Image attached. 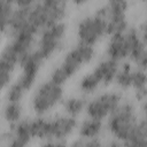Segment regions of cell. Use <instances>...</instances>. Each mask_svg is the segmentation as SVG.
I'll return each instance as SVG.
<instances>
[{
    "mask_svg": "<svg viewBox=\"0 0 147 147\" xmlns=\"http://www.w3.org/2000/svg\"><path fill=\"white\" fill-rule=\"evenodd\" d=\"M14 0H0V7H13Z\"/></svg>",
    "mask_w": 147,
    "mask_h": 147,
    "instance_id": "4316f807",
    "label": "cell"
},
{
    "mask_svg": "<svg viewBox=\"0 0 147 147\" xmlns=\"http://www.w3.org/2000/svg\"><path fill=\"white\" fill-rule=\"evenodd\" d=\"M61 103H62L64 114L77 118L79 115H82L85 111L87 100L84 96H77V95L74 96L72 95V96L63 99Z\"/></svg>",
    "mask_w": 147,
    "mask_h": 147,
    "instance_id": "e0dca14e",
    "label": "cell"
},
{
    "mask_svg": "<svg viewBox=\"0 0 147 147\" xmlns=\"http://www.w3.org/2000/svg\"><path fill=\"white\" fill-rule=\"evenodd\" d=\"M77 118L67 114L56 115L48 119V137L42 141L45 146H64L77 130Z\"/></svg>",
    "mask_w": 147,
    "mask_h": 147,
    "instance_id": "52a82bcc",
    "label": "cell"
},
{
    "mask_svg": "<svg viewBox=\"0 0 147 147\" xmlns=\"http://www.w3.org/2000/svg\"><path fill=\"white\" fill-rule=\"evenodd\" d=\"M44 62L45 60L39 55L37 51H31L21 60L20 62L21 74L20 77L17 78V82L22 85V87L26 92L34 86Z\"/></svg>",
    "mask_w": 147,
    "mask_h": 147,
    "instance_id": "30bf717a",
    "label": "cell"
},
{
    "mask_svg": "<svg viewBox=\"0 0 147 147\" xmlns=\"http://www.w3.org/2000/svg\"><path fill=\"white\" fill-rule=\"evenodd\" d=\"M140 1H141V2H146V0H140Z\"/></svg>",
    "mask_w": 147,
    "mask_h": 147,
    "instance_id": "f546056e",
    "label": "cell"
},
{
    "mask_svg": "<svg viewBox=\"0 0 147 147\" xmlns=\"http://www.w3.org/2000/svg\"><path fill=\"white\" fill-rule=\"evenodd\" d=\"M3 33H5V32H2V31L0 30V45H1V42H2V38H3L2 36H3Z\"/></svg>",
    "mask_w": 147,
    "mask_h": 147,
    "instance_id": "f1b7e54d",
    "label": "cell"
},
{
    "mask_svg": "<svg viewBox=\"0 0 147 147\" xmlns=\"http://www.w3.org/2000/svg\"><path fill=\"white\" fill-rule=\"evenodd\" d=\"M71 145L80 147H98L102 145V141L100 138H77Z\"/></svg>",
    "mask_w": 147,
    "mask_h": 147,
    "instance_id": "603a6c76",
    "label": "cell"
},
{
    "mask_svg": "<svg viewBox=\"0 0 147 147\" xmlns=\"http://www.w3.org/2000/svg\"><path fill=\"white\" fill-rule=\"evenodd\" d=\"M76 34L78 42L93 47L98 45L105 38V36H107L105 6L99 8L93 14L80 18L77 23Z\"/></svg>",
    "mask_w": 147,
    "mask_h": 147,
    "instance_id": "277c9868",
    "label": "cell"
},
{
    "mask_svg": "<svg viewBox=\"0 0 147 147\" xmlns=\"http://www.w3.org/2000/svg\"><path fill=\"white\" fill-rule=\"evenodd\" d=\"M37 3V0H14V5L17 8H28Z\"/></svg>",
    "mask_w": 147,
    "mask_h": 147,
    "instance_id": "484cf974",
    "label": "cell"
},
{
    "mask_svg": "<svg viewBox=\"0 0 147 147\" xmlns=\"http://www.w3.org/2000/svg\"><path fill=\"white\" fill-rule=\"evenodd\" d=\"M146 145H147V123H146V118L142 116L139 117L138 124L133 130L129 141L126 142V146L145 147Z\"/></svg>",
    "mask_w": 147,
    "mask_h": 147,
    "instance_id": "ac0fdd59",
    "label": "cell"
},
{
    "mask_svg": "<svg viewBox=\"0 0 147 147\" xmlns=\"http://www.w3.org/2000/svg\"><path fill=\"white\" fill-rule=\"evenodd\" d=\"M72 1V3L75 5V6H84V5H86L90 0H71Z\"/></svg>",
    "mask_w": 147,
    "mask_h": 147,
    "instance_id": "83f0119b",
    "label": "cell"
},
{
    "mask_svg": "<svg viewBox=\"0 0 147 147\" xmlns=\"http://www.w3.org/2000/svg\"><path fill=\"white\" fill-rule=\"evenodd\" d=\"M26 94V91L22 87V85L16 80L14 83H10L7 87L6 99L7 101H14V102H22Z\"/></svg>",
    "mask_w": 147,
    "mask_h": 147,
    "instance_id": "7402d4cb",
    "label": "cell"
},
{
    "mask_svg": "<svg viewBox=\"0 0 147 147\" xmlns=\"http://www.w3.org/2000/svg\"><path fill=\"white\" fill-rule=\"evenodd\" d=\"M133 69L132 65L129 62H124L123 64H119L118 71L115 77L116 85L122 90H129L131 88L132 83V76H133Z\"/></svg>",
    "mask_w": 147,
    "mask_h": 147,
    "instance_id": "ffe728a7",
    "label": "cell"
},
{
    "mask_svg": "<svg viewBox=\"0 0 147 147\" xmlns=\"http://www.w3.org/2000/svg\"><path fill=\"white\" fill-rule=\"evenodd\" d=\"M131 88L134 91L136 98L138 99V101L145 103L146 94H147V76H146V70L139 69V68L133 69Z\"/></svg>",
    "mask_w": 147,
    "mask_h": 147,
    "instance_id": "2e32d148",
    "label": "cell"
},
{
    "mask_svg": "<svg viewBox=\"0 0 147 147\" xmlns=\"http://www.w3.org/2000/svg\"><path fill=\"white\" fill-rule=\"evenodd\" d=\"M122 95L116 91H107L100 93L87 101L85 113L87 117L105 121L121 105Z\"/></svg>",
    "mask_w": 147,
    "mask_h": 147,
    "instance_id": "ba28073f",
    "label": "cell"
},
{
    "mask_svg": "<svg viewBox=\"0 0 147 147\" xmlns=\"http://www.w3.org/2000/svg\"><path fill=\"white\" fill-rule=\"evenodd\" d=\"M94 56L95 48L93 46L77 42L64 54L61 63L51 71L49 80L63 86L85 65L91 63Z\"/></svg>",
    "mask_w": 147,
    "mask_h": 147,
    "instance_id": "6da1fadb",
    "label": "cell"
},
{
    "mask_svg": "<svg viewBox=\"0 0 147 147\" xmlns=\"http://www.w3.org/2000/svg\"><path fill=\"white\" fill-rule=\"evenodd\" d=\"M139 121V114L132 102H121V105L108 117L107 129L121 145L126 146L133 130Z\"/></svg>",
    "mask_w": 147,
    "mask_h": 147,
    "instance_id": "3957f363",
    "label": "cell"
},
{
    "mask_svg": "<svg viewBox=\"0 0 147 147\" xmlns=\"http://www.w3.org/2000/svg\"><path fill=\"white\" fill-rule=\"evenodd\" d=\"M141 42H146L145 23H141L138 28H127L121 33L110 36L106 47V55L121 63L129 59L132 51Z\"/></svg>",
    "mask_w": 147,
    "mask_h": 147,
    "instance_id": "7a4b0ae2",
    "label": "cell"
},
{
    "mask_svg": "<svg viewBox=\"0 0 147 147\" xmlns=\"http://www.w3.org/2000/svg\"><path fill=\"white\" fill-rule=\"evenodd\" d=\"M100 87H101V85L92 71L84 75L78 82V88L84 94H92L93 92H95Z\"/></svg>",
    "mask_w": 147,
    "mask_h": 147,
    "instance_id": "44dd1931",
    "label": "cell"
},
{
    "mask_svg": "<svg viewBox=\"0 0 147 147\" xmlns=\"http://www.w3.org/2000/svg\"><path fill=\"white\" fill-rule=\"evenodd\" d=\"M106 6L109 9H111V10L127 13V9H129V0H107V5Z\"/></svg>",
    "mask_w": 147,
    "mask_h": 147,
    "instance_id": "cb8c5ba5",
    "label": "cell"
},
{
    "mask_svg": "<svg viewBox=\"0 0 147 147\" xmlns=\"http://www.w3.org/2000/svg\"><path fill=\"white\" fill-rule=\"evenodd\" d=\"M3 138H6L7 144L13 147H24L29 145L33 139L31 118H22L18 123L11 125V129Z\"/></svg>",
    "mask_w": 147,
    "mask_h": 147,
    "instance_id": "8fae6325",
    "label": "cell"
},
{
    "mask_svg": "<svg viewBox=\"0 0 147 147\" xmlns=\"http://www.w3.org/2000/svg\"><path fill=\"white\" fill-rule=\"evenodd\" d=\"M13 75L11 72L9 71H6L3 69H0V95L2 93V91L5 88L8 87V85L11 83V78H13Z\"/></svg>",
    "mask_w": 147,
    "mask_h": 147,
    "instance_id": "d4e9b609",
    "label": "cell"
},
{
    "mask_svg": "<svg viewBox=\"0 0 147 147\" xmlns=\"http://www.w3.org/2000/svg\"><path fill=\"white\" fill-rule=\"evenodd\" d=\"M7 31H9L11 37L23 33L37 36L40 32V28L33 6L28 8L14 9Z\"/></svg>",
    "mask_w": 147,
    "mask_h": 147,
    "instance_id": "9c48e42d",
    "label": "cell"
},
{
    "mask_svg": "<svg viewBox=\"0 0 147 147\" xmlns=\"http://www.w3.org/2000/svg\"><path fill=\"white\" fill-rule=\"evenodd\" d=\"M44 13L47 26L63 22L68 13V0H40L38 2Z\"/></svg>",
    "mask_w": 147,
    "mask_h": 147,
    "instance_id": "7c38bea8",
    "label": "cell"
},
{
    "mask_svg": "<svg viewBox=\"0 0 147 147\" xmlns=\"http://www.w3.org/2000/svg\"><path fill=\"white\" fill-rule=\"evenodd\" d=\"M106 8V25H107V36H113L116 33H121L129 28L127 15L124 11H116Z\"/></svg>",
    "mask_w": 147,
    "mask_h": 147,
    "instance_id": "5bb4252c",
    "label": "cell"
},
{
    "mask_svg": "<svg viewBox=\"0 0 147 147\" xmlns=\"http://www.w3.org/2000/svg\"><path fill=\"white\" fill-rule=\"evenodd\" d=\"M1 138H2V137H1V134H0V144H1Z\"/></svg>",
    "mask_w": 147,
    "mask_h": 147,
    "instance_id": "4dcf8cb0",
    "label": "cell"
},
{
    "mask_svg": "<svg viewBox=\"0 0 147 147\" xmlns=\"http://www.w3.org/2000/svg\"><path fill=\"white\" fill-rule=\"evenodd\" d=\"M67 24L63 22L51 24L40 31L36 51L45 61L49 60L62 49L67 38Z\"/></svg>",
    "mask_w": 147,
    "mask_h": 147,
    "instance_id": "8992f818",
    "label": "cell"
},
{
    "mask_svg": "<svg viewBox=\"0 0 147 147\" xmlns=\"http://www.w3.org/2000/svg\"><path fill=\"white\" fill-rule=\"evenodd\" d=\"M63 96V86L48 79L34 90L31 98V108L37 116H45L62 102Z\"/></svg>",
    "mask_w": 147,
    "mask_h": 147,
    "instance_id": "5b68a950",
    "label": "cell"
},
{
    "mask_svg": "<svg viewBox=\"0 0 147 147\" xmlns=\"http://www.w3.org/2000/svg\"><path fill=\"white\" fill-rule=\"evenodd\" d=\"M103 121L87 117L77 125V132L79 138H100L103 132Z\"/></svg>",
    "mask_w": 147,
    "mask_h": 147,
    "instance_id": "9a60e30c",
    "label": "cell"
},
{
    "mask_svg": "<svg viewBox=\"0 0 147 147\" xmlns=\"http://www.w3.org/2000/svg\"><path fill=\"white\" fill-rule=\"evenodd\" d=\"M23 113H24V109H23L22 102L7 101V103L2 109V117L11 126L18 123L23 118Z\"/></svg>",
    "mask_w": 147,
    "mask_h": 147,
    "instance_id": "d6986e66",
    "label": "cell"
},
{
    "mask_svg": "<svg viewBox=\"0 0 147 147\" xmlns=\"http://www.w3.org/2000/svg\"><path fill=\"white\" fill-rule=\"evenodd\" d=\"M118 68H119V62L106 57L94 67L92 72L95 75L101 86H108L115 80Z\"/></svg>",
    "mask_w": 147,
    "mask_h": 147,
    "instance_id": "4fadbf2b",
    "label": "cell"
}]
</instances>
